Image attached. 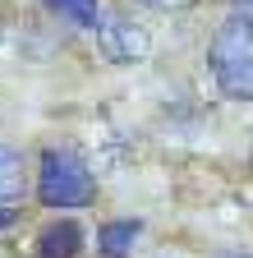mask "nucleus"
I'll return each mask as SVG.
<instances>
[{
	"instance_id": "12",
	"label": "nucleus",
	"mask_w": 253,
	"mask_h": 258,
	"mask_svg": "<svg viewBox=\"0 0 253 258\" xmlns=\"http://www.w3.org/2000/svg\"><path fill=\"white\" fill-rule=\"evenodd\" d=\"M235 258H253V253H235Z\"/></svg>"
},
{
	"instance_id": "6",
	"label": "nucleus",
	"mask_w": 253,
	"mask_h": 258,
	"mask_svg": "<svg viewBox=\"0 0 253 258\" xmlns=\"http://www.w3.org/2000/svg\"><path fill=\"white\" fill-rule=\"evenodd\" d=\"M23 189H28V175H23V152L0 143V208H19L23 203Z\"/></svg>"
},
{
	"instance_id": "3",
	"label": "nucleus",
	"mask_w": 253,
	"mask_h": 258,
	"mask_svg": "<svg viewBox=\"0 0 253 258\" xmlns=\"http://www.w3.org/2000/svg\"><path fill=\"white\" fill-rule=\"evenodd\" d=\"M97 46L111 64H143L152 55V32L124 14H106L97 28Z\"/></svg>"
},
{
	"instance_id": "1",
	"label": "nucleus",
	"mask_w": 253,
	"mask_h": 258,
	"mask_svg": "<svg viewBox=\"0 0 253 258\" xmlns=\"http://www.w3.org/2000/svg\"><path fill=\"white\" fill-rule=\"evenodd\" d=\"M207 70H212V83L226 97L253 102V10H235L212 32Z\"/></svg>"
},
{
	"instance_id": "10",
	"label": "nucleus",
	"mask_w": 253,
	"mask_h": 258,
	"mask_svg": "<svg viewBox=\"0 0 253 258\" xmlns=\"http://www.w3.org/2000/svg\"><path fill=\"white\" fill-rule=\"evenodd\" d=\"M226 5H235V10H253V0H226Z\"/></svg>"
},
{
	"instance_id": "8",
	"label": "nucleus",
	"mask_w": 253,
	"mask_h": 258,
	"mask_svg": "<svg viewBox=\"0 0 253 258\" xmlns=\"http://www.w3.org/2000/svg\"><path fill=\"white\" fill-rule=\"evenodd\" d=\"M138 5H152V10H184V5H194V0H138Z\"/></svg>"
},
{
	"instance_id": "7",
	"label": "nucleus",
	"mask_w": 253,
	"mask_h": 258,
	"mask_svg": "<svg viewBox=\"0 0 253 258\" xmlns=\"http://www.w3.org/2000/svg\"><path fill=\"white\" fill-rule=\"evenodd\" d=\"M42 5H46V14L65 19L69 28H83V32H97L102 19H106L102 0H42Z\"/></svg>"
},
{
	"instance_id": "4",
	"label": "nucleus",
	"mask_w": 253,
	"mask_h": 258,
	"mask_svg": "<svg viewBox=\"0 0 253 258\" xmlns=\"http://www.w3.org/2000/svg\"><path fill=\"white\" fill-rule=\"evenodd\" d=\"M138 235H143L138 217H115V221L97 226V258H129Z\"/></svg>"
},
{
	"instance_id": "9",
	"label": "nucleus",
	"mask_w": 253,
	"mask_h": 258,
	"mask_svg": "<svg viewBox=\"0 0 253 258\" xmlns=\"http://www.w3.org/2000/svg\"><path fill=\"white\" fill-rule=\"evenodd\" d=\"M19 221V208H0V231H5V226H14Z\"/></svg>"
},
{
	"instance_id": "2",
	"label": "nucleus",
	"mask_w": 253,
	"mask_h": 258,
	"mask_svg": "<svg viewBox=\"0 0 253 258\" xmlns=\"http://www.w3.org/2000/svg\"><path fill=\"white\" fill-rule=\"evenodd\" d=\"M37 199L42 208L55 212H74L97 203V175L74 148H46L37 161Z\"/></svg>"
},
{
	"instance_id": "5",
	"label": "nucleus",
	"mask_w": 253,
	"mask_h": 258,
	"mask_svg": "<svg viewBox=\"0 0 253 258\" xmlns=\"http://www.w3.org/2000/svg\"><path fill=\"white\" fill-rule=\"evenodd\" d=\"M83 253V226L78 221H51L37 235V258H78Z\"/></svg>"
},
{
	"instance_id": "11",
	"label": "nucleus",
	"mask_w": 253,
	"mask_h": 258,
	"mask_svg": "<svg viewBox=\"0 0 253 258\" xmlns=\"http://www.w3.org/2000/svg\"><path fill=\"white\" fill-rule=\"evenodd\" d=\"M0 42H5V23H0Z\"/></svg>"
}]
</instances>
